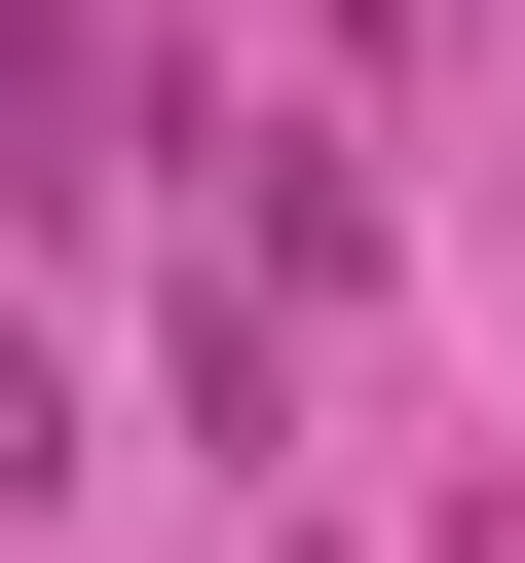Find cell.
<instances>
[{
  "instance_id": "obj_1",
  "label": "cell",
  "mask_w": 525,
  "mask_h": 563,
  "mask_svg": "<svg viewBox=\"0 0 525 563\" xmlns=\"http://www.w3.org/2000/svg\"><path fill=\"white\" fill-rule=\"evenodd\" d=\"M76 113H113V38H76V0H0V188H113Z\"/></svg>"
}]
</instances>
